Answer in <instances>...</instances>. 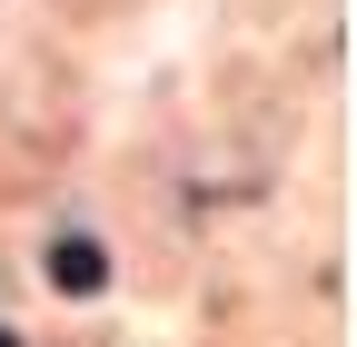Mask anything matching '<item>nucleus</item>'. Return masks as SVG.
I'll return each instance as SVG.
<instances>
[{
    "label": "nucleus",
    "mask_w": 357,
    "mask_h": 347,
    "mask_svg": "<svg viewBox=\"0 0 357 347\" xmlns=\"http://www.w3.org/2000/svg\"><path fill=\"white\" fill-rule=\"evenodd\" d=\"M50 288H70V298H100V288H109V258H100V238H60V248H50Z\"/></svg>",
    "instance_id": "obj_1"
},
{
    "label": "nucleus",
    "mask_w": 357,
    "mask_h": 347,
    "mask_svg": "<svg viewBox=\"0 0 357 347\" xmlns=\"http://www.w3.org/2000/svg\"><path fill=\"white\" fill-rule=\"evenodd\" d=\"M0 347H20V337H0Z\"/></svg>",
    "instance_id": "obj_2"
}]
</instances>
